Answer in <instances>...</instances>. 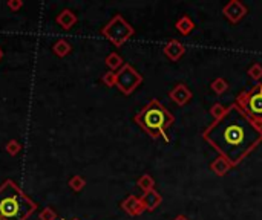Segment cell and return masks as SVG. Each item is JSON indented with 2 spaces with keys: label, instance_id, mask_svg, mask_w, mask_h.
Listing matches in <instances>:
<instances>
[{
  "label": "cell",
  "instance_id": "obj_27",
  "mask_svg": "<svg viewBox=\"0 0 262 220\" xmlns=\"http://www.w3.org/2000/svg\"><path fill=\"white\" fill-rule=\"evenodd\" d=\"M255 90H258V92H261V94H262V83H258L255 86Z\"/></svg>",
  "mask_w": 262,
  "mask_h": 220
},
{
  "label": "cell",
  "instance_id": "obj_25",
  "mask_svg": "<svg viewBox=\"0 0 262 220\" xmlns=\"http://www.w3.org/2000/svg\"><path fill=\"white\" fill-rule=\"evenodd\" d=\"M6 5L11 11H13V13H17V11L23 6V2H22V0H8Z\"/></svg>",
  "mask_w": 262,
  "mask_h": 220
},
{
  "label": "cell",
  "instance_id": "obj_14",
  "mask_svg": "<svg viewBox=\"0 0 262 220\" xmlns=\"http://www.w3.org/2000/svg\"><path fill=\"white\" fill-rule=\"evenodd\" d=\"M195 21H193L189 16H181L176 23H175V28L179 34H183V36H189V34L195 29Z\"/></svg>",
  "mask_w": 262,
  "mask_h": 220
},
{
  "label": "cell",
  "instance_id": "obj_6",
  "mask_svg": "<svg viewBox=\"0 0 262 220\" xmlns=\"http://www.w3.org/2000/svg\"><path fill=\"white\" fill-rule=\"evenodd\" d=\"M141 83H143L141 74L136 69H133L129 63L124 64L117 72V87L124 95H131L136 87L141 86Z\"/></svg>",
  "mask_w": 262,
  "mask_h": 220
},
{
  "label": "cell",
  "instance_id": "obj_21",
  "mask_svg": "<svg viewBox=\"0 0 262 220\" xmlns=\"http://www.w3.org/2000/svg\"><path fill=\"white\" fill-rule=\"evenodd\" d=\"M247 75L252 78L253 81H258L259 80H262V64H259V63H253L252 66H250L248 69H247Z\"/></svg>",
  "mask_w": 262,
  "mask_h": 220
},
{
  "label": "cell",
  "instance_id": "obj_15",
  "mask_svg": "<svg viewBox=\"0 0 262 220\" xmlns=\"http://www.w3.org/2000/svg\"><path fill=\"white\" fill-rule=\"evenodd\" d=\"M105 63H106V66L109 67V71H112V72H118L120 69H121L124 64H126V63H124V60L121 59V55L117 54V52H110V54L106 57Z\"/></svg>",
  "mask_w": 262,
  "mask_h": 220
},
{
  "label": "cell",
  "instance_id": "obj_11",
  "mask_svg": "<svg viewBox=\"0 0 262 220\" xmlns=\"http://www.w3.org/2000/svg\"><path fill=\"white\" fill-rule=\"evenodd\" d=\"M140 200H141V203L144 206V210L152 213L153 210H156L158 205L163 202V196L159 194L156 190H151V191H147V193H143Z\"/></svg>",
  "mask_w": 262,
  "mask_h": 220
},
{
  "label": "cell",
  "instance_id": "obj_17",
  "mask_svg": "<svg viewBox=\"0 0 262 220\" xmlns=\"http://www.w3.org/2000/svg\"><path fill=\"white\" fill-rule=\"evenodd\" d=\"M136 185H138L140 190H143V193H147L151 190H155V179L146 173V175H143L138 180H136Z\"/></svg>",
  "mask_w": 262,
  "mask_h": 220
},
{
  "label": "cell",
  "instance_id": "obj_24",
  "mask_svg": "<svg viewBox=\"0 0 262 220\" xmlns=\"http://www.w3.org/2000/svg\"><path fill=\"white\" fill-rule=\"evenodd\" d=\"M39 219L40 220H55L57 219V213L52 210L51 206H46V208H43V210L40 211Z\"/></svg>",
  "mask_w": 262,
  "mask_h": 220
},
{
  "label": "cell",
  "instance_id": "obj_13",
  "mask_svg": "<svg viewBox=\"0 0 262 220\" xmlns=\"http://www.w3.org/2000/svg\"><path fill=\"white\" fill-rule=\"evenodd\" d=\"M230 168H232V164L224 156H218L210 164V170L218 176H225L227 173L230 171Z\"/></svg>",
  "mask_w": 262,
  "mask_h": 220
},
{
  "label": "cell",
  "instance_id": "obj_29",
  "mask_svg": "<svg viewBox=\"0 0 262 220\" xmlns=\"http://www.w3.org/2000/svg\"><path fill=\"white\" fill-rule=\"evenodd\" d=\"M63 220H66V219H63ZM74 220H78V219H74Z\"/></svg>",
  "mask_w": 262,
  "mask_h": 220
},
{
  "label": "cell",
  "instance_id": "obj_9",
  "mask_svg": "<svg viewBox=\"0 0 262 220\" xmlns=\"http://www.w3.org/2000/svg\"><path fill=\"white\" fill-rule=\"evenodd\" d=\"M163 52H164V55L167 57L170 61H178L181 57L184 55L186 48H184V44L181 43L179 40L172 39V40H169V41L166 43Z\"/></svg>",
  "mask_w": 262,
  "mask_h": 220
},
{
  "label": "cell",
  "instance_id": "obj_28",
  "mask_svg": "<svg viewBox=\"0 0 262 220\" xmlns=\"http://www.w3.org/2000/svg\"><path fill=\"white\" fill-rule=\"evenodd\" d=\"M2 59H3V49L0 48V61H2Z\"/></svg>",
  "mask_w": 262,
  "mask_h": 220
},
{
  "label": "cell",
  "instance_id": "obj_30",
  "mask_svg": "<svg viewBox=\"0 0 262 220\" xmlns=\"http://www.w3.org/2000/svg\"><path fill=\"white\" fill-rule=\"evenodd\" d=\"M0 220H3V219H2V217H0Z\"/></svg>",
  "mask_w": 262,
  "mask_h": 220
},
{
  "label": "cell",
  "instance_id": "obj_26",
  "mask_svg": "<svg viewBox=\"0 0 262 220\" xmlns=\"http://www.w3.org/2000/svg\"><path fill=\"white\" fill-rule=\"evenodd\" d=\"M174 220H189V217H186L184 214H179V216H176Z\"/></svg>",
  "mask_w": 262,
  "mask_h": 220
},
{
  "label": "cell",
  "instance_id": "obj_22",
  "mask_svg": "<svg viewBox=\"0 0 262 220\" xmlns=\"http://www.w3.org/2000/svg\"><path fill=\"white\" fill-rule=\"evenodd\" d=\"M101 81H103V84L108 87H117V72L108 71L103 77H101Z\"/></svg>",
  "mask_w": 262,
  "mask_h": 220
},
{
  "label": "cell",
  "instance_id": "obj_2",
  "mask_svg": "<svg viewBox=\"0 0 262 220\" xmlns=\"http://www.w3.org/2000/svg\"><path fill=\"white\" fill-rule=\"evenodd\" d=\"M37 203L19 185L6 179L0 185V217L3 220H28Z\"/></svg>",
  "mask_w": 262,
  "mask_h": 220
},
{
  "label": "cell",
  "instance_id": "obj_8",
  "mask_svg": "<svg viewBox=\"0 0 262 220\" xmlns=\"http://www.w3.org/2000/svg\"><path fill=\"white\" fill-rule=\"evenodd\" d=\"M192 97H193L192 90L184 83L176 84L172 90L169 92V98L172 100L176 106H186V104L192 100Z\"/></svg>",
  "mask_w": 262,
  "mask_h": 220
},
{
  "label": "cell",
  "instance_id": "obj_19",
  "mask_svg": "<svg viewBox=\"0 0 262 220\" xmlns=\"http://www.w3.org/2000/svg\"><path fill=\"white\" fill-rule=\"evenodd\" d=\"M225 112H227V107L222 106L221 102H215L213 106L210 107V115L213 117V121H219L225 115Z\"/></svg>",
  "mask_w": 262,
  "mask_h": 220
},
{
  "label": "cell",
  "instance_id": "obj_12",
  "mask_svg": "<svg viewBox=\"0 0 262 220\" xmlns=\"http://www.w3.org/2000/svg\"><path fill=\"white\" fill-rule=\"evenodd\" d=\"M55 21H57V25H59L62 29L69 31L71 28H74V26L77 25L78 19H77V16H75L74 11H71L69 8H65L62 13L55 17Z\"/></svg>",
  "mask_w": 262,
  "mask_h": 220
},
{
  "label": "cell",
  "instance_id": "obj_5",
  "mask_svg": "<svg viewBox=\"0 0 262 220\" xmlns=\"http://www.w3.org/2000/svg\"><path fill=\"white\" fill-rule=\"evenodd\" d=\"M235 102L252 118L262 121V94L255 90V87L252 90H242Z\"/></svg>",
  "mask_w": 262,
  "mask_h": 220
},
{
  "label": "cell",
  "instance_id": "obj_10",
  "mask_svg": "<svg viewBox=\"0 0 262 220\" xmlns=\"http://www.w3.org/2000/svg\"><path fill=\"white\" fill-rule=\"evenodd\" d=\"M121 208H123L124 213H128L132 217L140 216V214H143L146 211L141 200H140V198H136V196H133V194L128 196V198L121 202Z\"/></svg>",
  "mask_w": 262,
  "mask_h": 220
},
{
  "label": "cell",
  "instance_id": "obj_18",
  "mask_svg": "<svg viewBox=\"0 0 262 220\" xmlns=\"http://www.w3.org/2000/svg\"><path fill=\"white\" fill-rule=\"evenodd\" d=\"M210 87H212V90L215 92L216 95H222L224 92L229 89V81L227 80H224V78H216V80H213L212 83H210Z\"/></svg>",
  "mask_w": 262,
  "mask_h": 220
},
{
  "label": "cell",
  "instance_id": "obj_23",
  "mask_svg": "<svg viewBox=\"0 0 262 220\" xmlns=\"http://www.w3.org/2000/svg\"><path fill=\"white\" fill-rule=\"evenodd\" d=\"M5 150H6V153H8V155H11V156H16V155H19V153H20V150H22V144H20L19 141H16V140H11V141H8V142H6Z\"/></svg>",
  "mask_w": 262,
  "mask_h": 220
},
{
  "label": "cell",
  "instance_id": "obj_3",
  "mask_svg": "<svg viewBox=\"0 0 262 220\" xmlns=\"http://www.w3.org/2000/svg\"><path fill=\"white\" fill-rule=\"evenodd\" d=\"M133 121L138 124L141 129L153 140L163 136L164 141L169 142V136L166 135V130L174 124L175 118L161 102L158 100H151L146 106L135 115Z\"/></svg>",
  "mask_w": 262,
  "mask_h": 220
},
{
  "label": "cell",
  "instance_id": "obj_7",
  "mask_svg": "<svg viewBox=\"0 0 262 220\" xmlns=\"http://www.w3.org/2000/svg\"><path fill=\"white\" fill-rule=\"evenodd\" d=\"M247 13H248L247 6L242 2H239V0H230V2L222 8L224 17L229 20L232 25H238V23L247 16Z\"/></svg>",
  "mask_w": 262,
  "mask_h": 220
},
{
  "label": "cell",
  "instance_id": "obj_16",
  "mask_svg": "<svg viewBox=\"0 0 262 220\" xmlns=\"http://www.w3.org/2000/svg\"><path fill=\"white\" fill-rule=\"evenodd\" d=\"M71 51H72L71 44L67 43L65 39H60L59 41H57V43L52 46V52H54L57 57H60V59H63V57H66V55H69Z\"/></svg>",
  "mask_w": 262,
  "mask_h": 220
},
{
  "label": "cell",
  "instance_id": "obj_20",
  "mask_svg": "<svg viewBox=\"0 0 262 220\" xmlns=\"http://www.w3.org/2000/svg\"><path fill=\"white\" fill-rule=\"evenodd\" d=\"M67 185L71 187V190H74V191H82L85 187H86V180L80 176V175H75V176H72L71 179H69V182H67Z\"/></svg>",
  "mask_w": 262,
  "mask_h": 220
},
{
  "label": "cell",
  "instance_id": "obj_1",
  "mask_svg": "<svg viewBox=\"0 0 262 220\" xmlns=\"http://www.w3.org/2000/svg\"><path fill=\"white\" fill-rule=\"evenodd\" d=\"M202 138L236 167L262 142V121L252 118L233 102L219 121H213L202 132Z\"/></svg>",
  "mask_w": 262,
  "mask_h": 220
},
{
  "label": "cell",
  "instance_id": "obj_4",
  "mask_svg": "<svg viewBox=\"0 0 262 220\" xmlns=\"http://www.w3.org/2000/svg\"><path fill=\"white\" fill-rule=\"evenodd\" d=\"M101 34H103V37L108 39L113 46L120 48V46H123L131 37H133L135 29L132 28V25L128 20H124L121 14H117L109 20L108 25L103 26Z\"/></svg>",
  "mask_w": 262,
  "mask_h": 220
}]
</instances>
